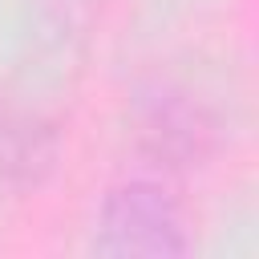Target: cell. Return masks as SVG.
<instances>
[{
	"label": "cell",
	"mask_w": 259,
	"mask_h": 259,
	"mask_svg": "<svg viewBox=\"0 0 259 259\" xmlns=\"http://www.w3.org/2000/svg\"><path fill=\"white\" fill-rule=\"evenodd\" d=\"M97 251L121 255V259L125 255H150V259L182 255L186 235H182V219H178L174 198L150 182H130V186L113 190L101 210Z\"/></svg>",
	"instance_id": "1"
}]
</instances>
